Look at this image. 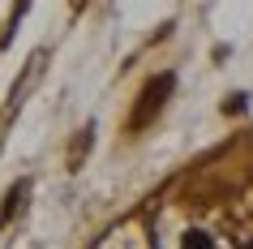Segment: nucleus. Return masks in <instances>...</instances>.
I'll list each match as a JSON object with an SVG mask.
<instances>
[{"label": "nucleus", "mask_w": 253, "mask_h": 249, "mask_svg": "<svg viewBox=\"0 0 253 249\" xmlns=\"http://www.w3.org/2000/svg\"><path fill=\"white\" fill-rule=\"evenodd\" d=\"M168 95H172V73L155 78V82L146 86V91H142V103H137V112H133V120H129V125H133V129L150 125V116H155V112H159V107L168 103Z\"/></svg>", "instance_id": "nucleus-1"}, {"label": "nucleus", "mask_w": 253, "mask_h": 249, "mask_svg": "<svg viewBox=\"0 0 253 249\" xmlns=\"http://www.w3.org/2000/svg\"><path fill=\"white\" fill-rule=\"evenodd\" d=\"M245 249H253V245H245Z\"/></svg>", "instance_id": "nucleus-3"}, {"label": "nucleus", "mask_w": 253, "mask_h": 249, "mask_svg": "<svg viewBox=\"0 0 253 249\" xmlns=\"http://www.w3.org/2000/svg\"><path fill=\"white\" fill-rule=\"evenodd\" d=\"M180 249H214V241L206 232H185V241H180Z\"/></svg>", "instance_id": "nucleus-2"}]
</instances>
